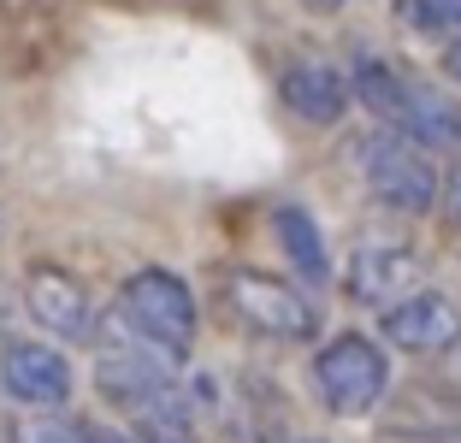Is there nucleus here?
Masks as SVG:
<instances>
[{
  "instance_id": "obj_1",
  "label": "nucleus",
  "mask_w": 461,
  "mask_h": 443,
  "mask_svg": "<svg viewBox=\"0 0 461 443\" xmlns=\"http://www.w3.org/2000/svg\"><path fill=\"white\" fill-rule=\"evenodd\" d=\"M349 89L373 119L391 124V131H402L408 142H420V148H456L461 142V113L449 107L444 95H432L414 77H402L391 59L361 54L355 71H349Z\"/></svg>"
},
{
  "instance_id": "obj_2",
  "label": "nucleus",
  "mask_w": 461,
  "mask_h": 443,
  "mask_svg": "<svg viewBox=\"0 0 461 443\" xmlns=\"http://www.w3.org/2000/svg\"><path fill=\"white\" fill-rule=\"evenodd\" d=\"M113 320H119L136 343L160 349L166 361H184L190 343H195V295L177 272L142 267V272L124 278L119 302H113Z\"/></svg>"
},
{
  "instance_id": "obj_3",
  "label": "nucleus",
  "mask_w": 461,
  "mask_h": 443,
  "mask_svg": "<svg viewBox=\"0 0 461 443\" xmlns=\"http://www.w3.org/2000/svg\"><path fill=\"white\" fill-rule=\"evenodd\" d=\"M355 166H361L366 189L384 207H396V213H426L438 202V184H444L432 172V154L420 142H408L402 131H391V124L384 131H366L355 142Z\"/></svg>"
},
{
  "instance_id": "obj_4",
  "label": "nucleus",
  "mask_w": 461,
  "mask_h": 443,
  "mask_svg": "<svg viewBox=\"0 0 461 443\" xmlns=\"http://www.w3.org/2000/svg\"><path fill=\"white\" fill-rule=\"evenodd\" d=\"M313 390H320V402L343 420L373 414V408L384 402V390H391V361H384V349L373 337L343 331L313 355Z\"/></svg>"
},
{
  "instance_id": "obj_5",
  "label": "nucleus",
  "mask_w": 461,
  "mask_h": 443,
  "mask_svg": "<svg viewBox=\"0 0 461 443\" xmlns=\"http://www.w3.org/2000/svg\"><path fill=\"white\" fill-rule=\"evenodd\" d=\"M219 295H225V308L237 313L249 331L278 337V343H302V337H313V325H320L313 302L296 290V284H290V278H272V272H255V267L225 272Z\"/></svg>"
},
{
  "instance_id": "obj_6",
  "label": "nucleus",
  "mask_w": 461,
  "mask_h": 443,
  "mask_svg": "<svg viewBox=\"0 0 461 443\" xmlns=\"http://www.w3.org/2000/svg\"><path fill=\"white\" fill-rule=\"evenodd\" d=\"M384 343L408 355H444L461 343V308L438 290H408L402 302H391L379 320Z\"/></svg>"
},
{
  "instance_id": "obj_7",
  "label": "nucleus",
  "mask_w": 461,
  "mask_h": 443,
  "mask_svg": "<svg viewBox=\"0 0 461 443\" xmlns=\"http://www.w3.org/2000/svg\"><path fill=\"white\" fill-rule=\"evenodd\" d=\"M24 308H30V320L48 337H59V343H95V331H101L95 302H89L83 284L66 278L59 267H36L24 278Z\"/></svg>"
},
{
  "instance_id": "obj_8",
  "label": "nucleus",
  "mask_w": 461,
  "mask_h": 443,
  "mask_svg": "<svg viewBox=\"0 0 461 443\" xmlns=\"http://www.w3.org/2000/svg\"><path fill=\"white\" fill-rule=\"evenodd\" d=\"M0 384L6 396L24 408H59L71 396V366L54 343H41V337H13V343H0Z\"/></svg>"
},
{
  "instance_id": "obj_9",
  "label": "nucleus",
  "mask_w": 461,
  "mask_h": 443,
  "mask_svg": "<svg viewBox=\"0 0 461 443\" xmlns=\"http://www.w3.org/2000/svg\"><path fill=\"white\" fill-rule=\"evenodd\" d=\"M414 278H420V260L408 255V249L373 242V249H355L349 255L343 290H349V302H361V308H391V302H402V295L414 290Z\"/></svg>"
},
{
  "instance_id": "obj_10",
  "label": "nucleus",
  "mask_w": 461,
  "mask_h": 443,
  "mask_svg": "<svg viewBox=\"0 0 461 443\" xmlns=\"http://www.w3.org/2000/svg\"><path fill=\"white\" fill-rule=\"evenodd\" d=\"M278 95H285V107L308 124H338L355 101L349 77H343L338 66H326V59H290V66L278 71Z\"/></svg>"
},
{
  "instance_id": "obj_11",
  "label": "nucleus",
  "mask_w": 461,
  "mask_h": 443,
  "mask_svg": "<svg viewBox=\"0 0 461 443\" xmlns=\"http://www.w3.org/2000/svg\"><path fill=\"white\" fill-rule=\"evenodd\" d=\"M272 231H278V242H285L290 267H296L308 284H326V278H331L326 237H320V225H313V219L302 213V207H278V213H272Z\"/></svg>"
},
{
  "instance_id": "obj_12",
  "label": "nucleus",
  "mask_w": 461,
  "mask_h": 443,
  "mask_svg": "<svg viewBox=\"0 0 461 443\" xmlns=\"http://www.w3.org/2000/svg\"><path fill=\"white\" fill-rule=\"evenodd\" d=\"M402 18L426 36H461V0H402Z\"/></svg>"
},
{
  "instance_id": "obj_13",
  "label": "nucleus",
  "mask_w": 461,
  "mask_h": 443,
  "mask_svg": "<svg viewBox=\"0 0 461 443\" xmlns=\"http://www.w3.org/2000/svg\"><path fill=\"white\" fill-rule=\"evenodd\" d=\"M13 443H77V420H54V408L13 420Z\"/></svg>"
},
{
  "instance_id": "obj_14",
  "label": "nucleus",
  "mask_w": 461,
  "mask_h": 443,
  "mask_svg": "<svg viewBox=\"0 0 461 443\" xmlns=\"http://www.w3.org/2000/svg\"><path fill=\"white\" fill-rule=\"evenodd\" d=\"M438 202H444V219L461 231V160H456V172H449L444 184H438Z\"/></svg>"
},
{
  "instance_id": "obj_15",
  "label": "nucleus",
  "mask_w": 461,
  "mask_h": 443,
  "mask_svg": "<svg viewBox=\"0 0 461 443\" xmlns=\"http://www.w3.org/2000/svg\"><path fill=\"white\" fill-rule=\"evenodd\" d=\"M77 443H131V438L113 426H95V420H77Z\"/></svg>"
},
{
  "instance_id": "obj_16",
  "label": "nucleus",
  "mask_w": 461,
  "mask_h": 443,
  "mask_svg": "<svg viewBox=\"0 0 461 443\" xmlns=\"http://www.w3.org/2000/svg\"><path fill=\"white\" fill-rule=\"evenodd\" d=\"M444 77L461 83V36H449V48H444Z\"/></svg>"
},
{
  "instance_id": "obj_17",
  "label": "nucleus",
  "mask_w": 461,
  "mask_h": 443,
  "mask_svg": "<svg viewBox=\"0 0 461 443\" xmlns=\"http://www.w3.org/2000/svg\"><path fill=\"white\" fill-rule=\"evenodd\" d=\"M308 6H326V13H338V6H343V0H308Z\"/></svg>"
}]
</instances>
